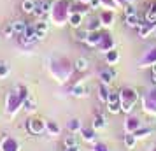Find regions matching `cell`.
Wrapping results in <instances>:
<instances>
[{"mask_svg": "<svg viewBox=\"0 0 156 151\" xmlns=\"http://www.w3.org/2000/svg\"><path fill=\"white\" fill-rule=\"evenodd\" d=\"M69 2L67 0H60L56 2L55 5H53V20L58 23V25H62V23L67 20V16H69Z\"/></svg>", "mask_w": 156, "mask_h": 151, "instance_id": "1", "label": "cell"}, {"mask_svg": "<svg viewBox=\"0 0 156 151\" xmlns=\"http://www.w3.org/2000/svg\"><path fill=\"white\" fill-rule=\"evenodd\" d=\"M37 39V32H35V27H27V30L23 32V34H20V42L25 44V46H28V44L35 42Z\"/></svg>", "mask_w": 156, "mask_h": 151, "instance_id": "2", "label": "cell"}, {"mask_svg": "<svg viewBox=\"0 0 156 151\" xmlns=\"http://www.w3.org/2000/svg\"><path fill=\"white\" fill-rule=\"evenodd\" d=\"M123 109L125 111H130L132 109V106H133V102H135V93H133V90H125L123 92Z\"/></svg>", "mask_w": 156, "mask_h": 151, "instance_id": "3", "label": "cell"}, {"mask_svg": "<svg viewBox=\"0 0 156 151\" xmlns=\"http://www.w3.org/2000/svg\"><path fill=\"white\" fill-rule=\"evenodd\" d=\"M51 9H53V5H51L48 0H41V2H37V4H35V11H34V14L44 16L46 13H49Z\"/></svg>", "mask_w": 156, "mask_h": 151, "instance_id": "4", "label": "cell"}, {"mask_svg": "<svg viewBox=\"0 0 156 151\" xmlns=\"http://www.w3.org/2000/svg\"><path fill=\"white\" fill-rule=\"evenodd\" d=\"M28 130L32 134H41L44 130V121L42 120H39V118H34V120H30L28 121Z\"/></svg>", "mask_w": 156, "mask_h": 151, "instance_id": "5", "label": "cell"}, {"mask_svg": "<svg viewBox=\"0 0 156 151\" xmlns=\"http://www.w3.org/2000/svg\"><path fill=\"white\" fill-rule=\"evenodd\" d=\"M21 97L20 95H16V93H11L9 95V100H7V111L9 113H12V111H16V107L21 104Z\"/></svg>", "mask_w": 156, "mask_h": 151, "instance_id": "6", "label": "cell"}, {"mask_svg": "<svg viewBox=\"0 0 156 151\" xmlns=\"http://www.w3.org/2000/svg\"><path fill=\"white\" fill-rule=\"evenodd\" d=\"M35 0H23L21 4V11L23 13H27V14H32L34 11H35Z\"/></svg>", "mask_w": 156, "mask_h": 151, "instance_id": "7", "label": "cell"}, {"mask_svg": "<svg viewBox=\"0 0 156 151\" xmlns=\"http://www.w3.org/2000/svg\"><path fill=\"white\" fill-rule=\"evenodd\" d=\"M35 32H37V37L42 39V37L46 35V32H48V23L46 21H39L35 25Z\"/></svg>", "mask_w": 156, "mask_h": 151, "instance_id": "8", "label": "cell"}, {"mask_svg": "<svg viewBox=\"0 0 156 151\" xmlns=\"http://www.w3.org/2000/svg\"><path fill=\"white\" fill-rule=\"evenodd\" d=\"M27 27H28V25H27L25 21H14V23H12L14 34H18V35H20V34H23V32L27 30Z\"/></svg>", "mask_w": 156, "mask_h": 151, "instance_id": "9", "label": "cell"}, {"mask_svg": "<svg viewBox=\"0 0 156 151\" xmlns=\"http://www.w3.org/2000/svg\"><path fill=\"white\" fill-rule=\"evenodd\" d=\"M83 21V14H79V13H70V25L72 27H79Z\"/></svg>", "mask_w": 156, "mask_h": 151, "instance_id": "10", "label": "cell"}, {"mask_svg": "<svg viewBox=\"0 0 156 151\" xmlns=\"http://www.w3.org/2000/svg\"><path fill=\"white\" fill-rule=\"evenodd\" d=\"M102 37L104 35H100V34H91V35H88V41H86V42L91 44V46H95V44H100Z\"/></svg>", "mask_w": 156, "mask_h": 151, "instance_id": "11", "label": "cell"}, {"mask_svg": "<svg viewBox=\"0 0 156 151\" xmlns=\"http://www.w3.org/2000/svg\"><path fill=\"white\" fill-rule=\"evenodd\" d=\"M112 76H114V70H102L100 72V77L104 83H111L112 81Z\"/></svg>", "mask_w": 156, "mask_h": 151, "instance_id": "12", "label": "cell"}, {"mask_svg": "<svg viewBox=\"0 0 156 151\" xmlns=\"http://www.w3.org/2000/svg\"><path fill=\"white\" fill-rule=\"evenodd\" d=\"M86 11H88V7H86L84 4H76V5H72L70 13H79V14H84Z\"/></svg>", "mask_w": 156, "mask_h": 151, "instance_id": "13", "label": "cell"}, {"mask_svg": "<svg viewBox=\"0 0 156 151\" xmlns=\"http://www.w3.org/2000/svg\"><path fill=\"white\" fill-rule=\"evenodd\" d=\"M100 20H102V23H105V25H111V23H112V13H111V11H105V13H102Z\"/></svg>", "mask_w": 156, "mask_h": 151, "instance_id": "14", "label": "cell"}, {"mask_svg": "<svg viewBox=\"0 0 156 151\" xmlns=\"http://www.w3.org/2000/svg\"><path fill=\"white\" fill-rule=\"evenodd\" d=\"M4 148H5L4 151H16V149H18V144H16L14 141H9V139H5V142H4Z\"/></svg>", "mask_w": 156, "mask_h": 151, "instance_id": "15", "label": "cell"}, {"mask_svg": "<svg viewBox=\"0 0 156 151\" xmlns=\"http://www.w3.org/2000/svg\"><path fill=\"white\" fill-rule=\"evenodd\" d=\"M72 93L76 95V97H81V95H86V86H83V84H77V86L72 90Z\"/></svg>", "mask_w": 156, "mask_h": 151, "instance_id": "16", "label": "cell"}, {"mask_svg": "<svg viewBox=\"0 0 156 151\" xmlns=\"http://www.w3.org/2000/svg\"><path fill=\"white\" fill-rule=\"evenodd\" d=\"M76 69L77 70H86L88 69V62H86L84 58H79L77 62H76Z\"/></svg>", "mask_w": 156, "mask_h": 151, "instance_id": "17", "label": "cell"}, {"mask_svg": "<svg viewBox=\"0 0 156 151\" xmlns=\"http://www.w3.org/2000/svg\"><path fill=\"white\" fill-rule=\"evenodd\" d=\"M4 35L7 37V39H11V37L14 35V28H12V23H9L7 27L4 28Z\"/></svg>", "mask_w": 156, "mask_h": 151, "instance_id": "18", "label": "cell"}, {"mask_svg": "<svg viewBox=\"0 0 156 151\" xmlns=\"http://www.w3.org/2000/svg\"><path fill=\"white\" fill-rule=\"evenodd\" d=\"M126 23H128V27H137L139 25V20H137L135 14H132V16H126Z\"/></svg>", "mask_w": 156, "mask_h": 151, "instance_id": "19", "label": "cell"}, {"mask_svg": "<svg viewBox=\"0 0 156 151\" xmlns=\"http://www.w3.org/2000/svg\"><path fill=\"white\" fill-rule=\"evenodd\" d=\"M65 146L67 148H70V146H77V139L74 135H69L67 139H65Z\"/></svg>", "mask_w": 156, "mask_h": 151, "instance_id": "20", "label": "cell"}, {"mask_svg": "<svg viewBox=\"0 0 156 151\" xmlns=\"http://www.w3.org/2000/svg\"><path fill=\"white\" fill-rule=\"evenodd\" d=\"M147 20H149L151 23H154V21H156V4L153 5V7H151V11L147 13Z\"/></svg>", "mask_w": 156, "mask_h": 151, "instance_id": "21", "label": "cell"}, {"mask_svg": "<svg viewBox=\"0 0 156 151\" xmlns=\"http://www.w3.org/2000/svg\"><path fill=\"white\" fill-rule=\"evenodd\" d=\"M104 125H105V120H104L102 116H97V118H95V123H93V127H95V128H100V127H104Z\"/></svg>", "mask_w": 156, "mask_h": 151, "instance_id": "22", "label": "cell"}, {"mask_svg": "<svg viewBox=\"0 0 156 151\" xmlns=\"http://www.w3.org/2000/svg\"><path fill=\"white\" fill-rule=\"evenodd\" d=\"M76 37H77V41H88V32L86 30H79Z\"/></svg>", "mask_w": 156, "mask_h": 151, "instance_id": "23", "label": "cell"}, {"mask_svg": "<svg viewBox=\"0 0 156 151\" xmlns=\"http://www.w3.org/2000/svg\"><path fill=\"white\" fill-rule=\"evenodd\" d=\"M9 74V67L5 63H0V77H5Z\"/></svg>", "mask_w": 156, "mask_h": 151, "instance_id": "24", "label": "cell"}, {"mask_svg": "<svg viewBox=\"0 0 156 151\" xmlns=\"http://www.w3.org/2000/svg\"><path fill=\"white\" fill-rule=\"evenodd\" d=\"M107 60H109V62H116V60H118V53H116V51H109V53H107Z\"/></svg>", "mask_w": 156, "mask_h": 151, "instance_id": "25", "label": "cell"}, {"mask_svg": "<svg viewBox=\"0 0 156 151\" xmlns=\"http://www.w3.org/2000/svg\"><path fill=\"white\" fill-rule=\"evenodd\" d=\"M98 20H91V21H90V25H88V30H97L98 28Z\"/></svg>", "mask_w": 156, "mask_h": 151, "instance_id": "26", "label": "cell"}, {"mask_svg": "<svg viewBox=\"0 0 156 151\" xmlns=\"http://www.w3.org/2000/svg\"><path fill=\"white\" fill-rule=\"evenodd\" d=\"M69 128L70 130H77L79 128V120H72V121L69 123Z\"/></svg>", "mask_w": 156, "mask_h": 151, "instance_id": "27", "label": "cell"}, {"mask_svg": "<svg viewBox=\"0 0 156 151\" xmlns=\"http://www.w3.org/2000/svg\"><path fill=\"white\" fill-rule=\"evenodd\" d=\"M25 106H27V109H28V111H34V109H35V102L30 99V100L25 102Z\"/></svg>", "mask_w": 156, "mask_h": 151, "instance_id": "28", "label": "cell"}, {"mask_svg": "<svg viewBox=\"0 0 156 151\" xmlns=\"http://www.w3.org/2000/svg\"><path fill=\"white\" fill-rule=\"evenodd\" d=\"M125 14H126V16L135 14V9H133V5H126V9H125Z\"/></svg>", "mask_w": 156, "mask_h": 151, "instance_id": "29", "label": "cell"}, {"mask_svg": "<svg viewBox=\"0 0 156 151\" xmlns=\"http://www.w3.org/2000/svg\"><path fill=\"white\" fill-rule=\"evenodd\" d=\"M153 28V25H149V27H144V28L140 30V37H146L149 34V30Z\"/></svg>", "mask_w": 156, "mask_h": 151, "instance_id": "30", "label": "cell"}, {"mask_svg": "<svg viewBox=\"0 0 156 151\" xmlns=\"http://www.w3.org/2000/svg\"><path fill=\"white\" fill-rule=\"evenodd\" d=\"M83 134H84V139H88V141H91V139H93V132H91V130H84Z\"/></svg>", "mask_w": 156, "mask_h": 151, "instance_id": "31", "label": "cell"}, {"mask_svg": "<svg viewBox=\"0 0 156 151\" xmlns=\"http://www.w3.org/2000/svg\"><path fill=\"white\" fill-rule=\"evenodd\" d=\"M48 127H49V130H51V132H55V134H58V130H60V128H58V125H55V123H49Z\"/></svg>", "mask_w": 156, "mask_h": 151, "instance_id": "32", "label": "cell"}, {"mask_svg": "<svg viewBox=\"0 0 156 151\" xmlns=\"http://www.w3.org/2000/svg\"><path fill=\"white\" fill-rule=\"evenodd\" d=\"M91 2V5L93 7H97V5H100V0H90Z\"/></svg>", "mask_w": 156, "mask_h": 151, "instance_id": "33", "label": "cell"}, {"mask_svg": "<svg viewBox=\"0 0 156 151\" xmlns=\"http://www.w3.org/2000/svg\"><path fill=\"white\" fill-rule=\"evenodd\" d=\"M67 151H77V146H70V148H67Z\"/></svg>", "mask_w": 156, "mask_h": 151, "instance_id": "34", "label": "cell"}, {"mask_svg": "<svg viewBox=\"0 0 156 151\" xmlns=\"http://www.w3.org/2000/svg\"><path fill=\"white\" fill-rule=\"evenodd\" d=\"M126 142H128V146H132V144H133V139H132V137H128Z\"/></svg>", "mask_w": 156, "mask_h": 151, "instance_id": "35", "label": "cell"}, {"mask_svg": "<svg viewBox=\"0 0 156 151\" xmlns=\"http://www.w3.org/2000/svg\"><path fill=\"white\" fill-rule=\"evenodd\" d=\"M151 81H153V83L156 84V72H153V79H151Z\"/></svg>", "mask_w": 156, "mask_h": 151, "instance_id": "36", "label": "cell"}, {"mask_svg": "<svg viewBox=\"0 0 156 151\" xmlns=\"http://www.w3.org/2000/svg\"><path fill=\"white\" fill-rule=\"evenodd\" d=\"M153 72H156V65H153Z\"/></svg>", "mask_w": 156, "mask_h": 151, "instance_id": "37", "label": "cell"}, {"mask_svg": "<svg viewBox=\"0 0 156 151\" xmlns=\"http://www.w3.org/2000/svg\"><path fill=\"white\" fill-rule=\"evenodd\" d=\"M83 2H90V0H83Z\"/></svg>", "mask_w": 156, "mask_h": 151, "instance_id": "38", "label": "cell"}, {"mask_svg": "<svg viewBox=\"0 0 156 151\" xmlns=\"http://www.w3.org/2000/svg\"><path fill=\"white\" fill-rule=\"evenodd\" d=\"M128 2H133V0H128Z\"/></svg>", "mask_w": 156, "mask_h": 151, "instance_id": "39", "label": "cell"}, {"mask_svg": "<svg viewBox=\"0 0 156 151\" xmlns=\"http://www.w3.org/2000/svg\"><path fill=\"white\" fill-rule=\"evenodd\" d=\"M119 2H121V0H119Z\"/></svg>", "mask_w": 156, "mask_h": 151, "instance_id": "40", "label": "cell"}]
</instances>
